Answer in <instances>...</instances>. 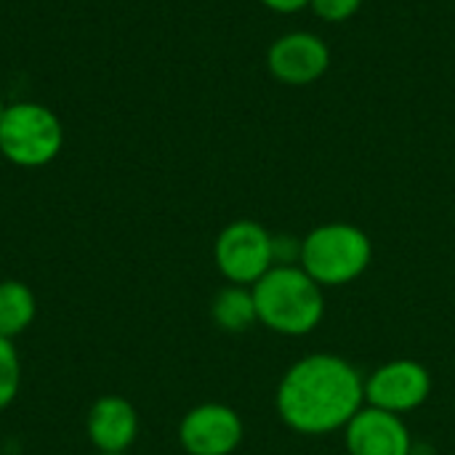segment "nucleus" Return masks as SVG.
I'll return each mask as SVG.
<instances>
[{"mask_svg": "<svg viewBox=\"0 0 455 455\" xmlns=\"http://www.w3.org/2000/svg\"><path fill=\"white\" fill-rule=\"evenodd\" d=\"M365 405V376L341 355L315 352L296 360L280 379L275 411L296 435L323 437L344 427Z\"/></svg>", "mask_w": 455, "mask_h": 455, "instance_id": "f257e3e1", "label": "nucleus"}, {"mask_svg": "<svg viewBox=\"0 0 455 455\" xmlns=\"http://www.w3.org/2000/svg\"><path fill=\"white\" fill-rule=\"evenodd\" d=\"M251 291L259 325L277 336H309L325 317V288L317 285L299 264L272 267L256 285H251Z\"/></svg>", "mask_w": 455, "mask_h": 455, "instance_id": "f03ea898", "label": "nucleus"}, {"mask_svg": "<svg viewBox=\"0 0 455 455\" xmlns=\"http://www.w3.org/2000/svg\"><path fill=\"white\" fill-rule=\"evenodd\" d=\"M373 243L357 224L328 221L301 237V269L323 288H341L368 272Z\"/></svg>", "mask_w": 455, "mask_h": 455, "instance_id": "7ed1b4c3", "label": "nucleus"}, {"mask_svg": "<svg viewBox=\"0 0 455 455\" xmlns=\"http://www.w3.org/2000/svg\"><path fill=\"white\" fill-rule=\"evenodd\" d=\"M64 125L59 115L37 101L8 104L0 120V155L19 168H43L59 157Z\"/></svg>", "mask_w": 455, "mask_h": 455, "instance_id": "20e7f679", "label": "nucleus"}, {"mask_svg": "<svg viewBox=\"0 0 455 455\" xmlns=\"http://www.w3.org/2000/svg\"><path fill=\"white\" fill-rule=\"evenodd\" d=\"M213 261L229 285L251 288L275 267V235L253 219H237L219 232Z\"/></svg>", "mask_w": 455, "mask_h": 455, "instance_id": "39448f33", "label": "nucleus"}, {"mask_svg": "<svg viewBox=\"0 0 455 455\" xmlns=\"http://www.w3.org/2000/svg\"><path fill=\"white\" fill-rule=\"evenodd\" d=\"M432 397V373L416 360H389L365 376V405L405 416Z\"/></svg>", "mask_w": 455, "mask_h": 455, "instance_id": "423d86ee", "label": "nucleus"}, {"mask_svg": "<svg viewBox=\"0 0 455 455\" xmlns=\"http://www.w3.org/2000/svg\"><path fill=\"white\" fill-rule=\"evenodd\" d=\"M245 437L240 413L224 403H203L184 413L179 445L187 455H232Z\"/></svg>", "mask_w": 455, "mask_h": 455, "instance_id": "0eeeda50", "label": "nucleus"}, {"mask_svg": "<svg viewBox=\"0 0 455 455\" xmlns=\"http://www.w3.org/2000/svg\"><path fill=\"white\" fill-rule=\"evenodd\" d=\"M331 67V48L317 32L293 29L280 37L267 51L269 75L291 88H304L317 83Z\"/></svg>", "mask_w": 455, "mask_h": 455, "instance_id": "6e6552de", "label": "nucleus"}, {"mask_svg": "<svg viewBox=\"0 0 455 455\" xmlns=\"http://www.w3.org/2000/svg\"><path fill=\"white\" fill-rule=\"evenodd\" d=\"M344 445L349 455H413V435L403 416L363 405V411L344 427Z\"/></svg>", "mask_w": 455, "mask_h": 455, "instance_id": "1a4fd4ad", "label": "nucleus"}, {"mask_svg": "<svg viewBox=\"0 0 455 455\" xmlns=\"http://www.w3.org/2000/svg\"><path fill=\"white\" fill-rule=\"evenodd\" d=\"M85 432L99 453H128L139 435V413L125 397L104 395L88 408Z\"/></svg>", "mask_w": 455, "mask_h": 455, "instance_id": "9d476101", "label": "nucleus"}, {"mask_svg": "<svg viewBox=\"0 0 455 455\" xmlns=\"http://www.w3.org/2000/svg\"><path fill=\"white\" fill-rule=\"evenodd\" d=\"M211 317L224 333H245L259 323L253 291L245 285H227L211 301Z\"/></svg>", "mask_w": 455, "mask_h": 455, "instance_id": "9b49d317", "label": "nucleus"}, {"mask_svg": "<svg viewBox=\"0 0 455 455\" xmlns=\"http://www.w3.org/2000/svg\"><path fill=\"white\" fill-rule=\"evenodd\" d=\"M37 315V301L29 285L19 280L0 283V336L16 339L21 336Z\"/></svg>", "mask_w": 455, "mask_h": 455, "instance_id": "f8f14e48", "label": "nucleus"}, {"mask_svg": "<svg viewBox=\"0 0 455 455\" xmlns=\"http://www.w3.org/2000/svg\"><path fill=\"white\" fill-rule=\"evenodd\" d=\"M21 387V360L11 339L0 336V413L13 405Z\"/></svg>", "mask_w": 455, "mask_h": 455, "instance_id": "ddd939ff", "label": "nucleus"}, {"mask_svg": "<svg viewBox=\"0 0 455 455\" xmlns=\"http://www.w3.org/2000/svg\"><path fill=\"white\" fill-rule=\"evenodd\" d=\"M360 8H363V0H309V11L328 24H344Z\"/></svg>", "mask_w": 455, "mask_h": 455, "instance_id": "4468645a", "label": "nucleus"}, {"mask_svg": "<svg viewBox=\"0 0 455 455\" xmlns=\"http://www.w3.org/2000/svg\"><path fill=\"white\" fill-rule=\"evenodd\" d=\"M259 3L275 13H299V11L309 8V0H259Z\"/></svg>", "mask_w": 455, "mask_h": 455, "instance_id": "2eb2a0df", "label": "nucleus"}, {"mask_svg": "<svg viewBox=\"0 0 455 455\" xmlns=\"http://www.w3.org/2000/svg\"><path fill=\"white\" fill-rule=\"evenodd\" d=\"M5 109H8V104H5L3 96H0V120H3V115H5Z\"/></svg>", "mask_w": 455, "mask_h": 455, "instance_id": "dca6fc26", "label": "nucleus"}, {"mask_svg": "<svg viewBox=\"0 0 455 455\" xmlns=\"http://www.w3.org/2000/svg\"><path fill=\"white\" fill-rule=\"evenodd\" d=\"M99 455H125V453H99Z\"/></svg>", "mask_w": 455, "mask_h": 455, "instance_id": "f3484780", "label": "nucleus"}]
</instances>
